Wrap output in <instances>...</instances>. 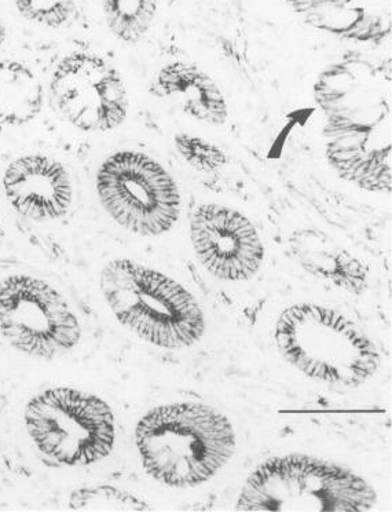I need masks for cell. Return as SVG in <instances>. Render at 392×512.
I'll list each match as a JSON object with an SVG mask.
<instances>
[{
	"instance_id": "15",
	"label": "cell",
	"mask_w": 392,
	"mask_h": 512,
	"mask_svg": "<svg viewBox=\"0 0 392 512\" xmlns=\"http://www.w3.org/2000/svg\"><path fill=\"white\" fill-rule=\"evenodd\" d=\"M43 105L45 89L38 75L24 62L0 61V126H27Z\"/></svg>"
},
{
	"instance_id": "1",
	"label": "cell",
	"mask_w": 392,
	"mask_h": 512,
	"mask_svg": "<svg viewBox=\"0 0 392 512\" xmlns=\"http://www.w3.org/2000/svg\"><path fill=\"white\" fill-rule=\"evenodd\" d=\"M325 116V156L337 177L372 193L392 188L391 89L368 61L329 65L314 84Z\"/></svg>"
},
{
	"instance_id": "7",
	"label": "cell",
	"mask_w": 392,
	"mask_h": 512,
	"mask_svg": "<svg viewBox=\"0 0 392 512\" xmlns=\"http://www.w3.org/2000/svg\"><path fill=\"white\" fill-rule=\"evenodd\" d=\"M95 188L109 217L138 236H161L181 217L177 182L145 153L130 149L113 153L98 168Z\"/></svg>"
},
{
	"instance_id": "9",
	"label": "cell",
	"mask_w": 392,
	"mask_h": 512,
	"mask_svg": "<svg viewBox=\"0 0 392 512\" xmlns=\"http://www.w3.org/2000/svg\"><path fill=\"white\" fill-rule=\"evenodd\" d=\"M57 111L83 133H111L126 122L130 98L119 69L95 53L62 58L50 79Z\"/></svg>"
},
{
	"instance_id": "14",
	"label": "cell",
	"mask_w": 392,
	"mask_h": 512,
	"mask_svg": "<svg viewBox=\"0 0 392 512\" xmlns=\"http://www.w3.org/2000/svg\"><path fill=\"white\" fill-rule=\"evenodd\" d=\"M293 13L307 25L351 42L369 43L386 38L381 18L358 0H287Z\"/></svg>"
},
{
	"instance_id": "12",
	"label": "cell",
	"mask_w": 392,
	"mask_h": 512,
	"mask_svg": "<svg viewBox=\"0 0 392 512\" xmlns=\"http://www.w3.org/2000/svg\"><path fill=\"white\" fill-rule=\"evenodd\" d=\"M152 93L174 102L197 122L223 126L229 105L218 83L194 62L174 61L157 72Z\"/></svg>"
},
{
	"instance_id": "11",
	"label": "cell",
	"mask_w": 392,
	"mask_h": 512,
	"mask_svg": "<svg viewBox=\"0 0 392 512\" xmlns=\"http://www.w3.org/2000/svg\"><path fill=\"white\" fill-rule=\"evenodd\" d=\"M2 186L13 210L31 221H58L72 207L71 175L64 164L53 157H17L6 167Z\"/></svg>"
},
{
	"instance_id": "19",
	"label": "cell",
	"mask_w": 392,
	"mask_h": 512,
	"mask_svg": "<svg viewBox=\"0 0 392 512\" xmlns=\"http://www.w3.org/2000/svg\"><path fill=\"white\" fill-rule=\"evenodd\" d=\"M174 145L178 155L201 173H215L227 164L226 153L199 135L179 133L174 137Z\"/></svg>"
},
{
	"instance_id": "18",
	"label": "cell",
	"mask_w": 392,
	"mask_h": 512,
	"mask_svg": "<svg viewBox=\"0 0 392 512\" xmlns=\"http://www.w3.org/2000/svg\"><path fill=\"white\" fill-rule=\"evenodd\" d=\"M14 5L29 23L47 28L69 27L78 16L75 0H14Z\"/></svg>"
},
{
	"instance_id": "16",
	"label": "cell",
	"mask_w": 392,
	"mask_h": 512,
	"mask_svg": "<svg viewBox=\"0 0 392 512\" xmlns=\"http://www.w3.org/2000/svg\"><path fill=\"white\" fill-rule=\"evenodd\" d=\"M109 31L120 42L137 45L155 23L159 0H102Z\"/></svg>"
},
{
	"instance_id": "2",
	"label": "cell",
	"mask_w": 392,
	"mask_h": 512,
	"mask_svg": "<svg viewBox=\"0 0 392 512\" xmlns=\"http://www.w3.org/2000/svg\"><path fill=\"white\" fill-rule=\"evenodd\" d=\"M135 442L149 477L171 488L210 481L236 451L229 419L200 404L152 409L139 420Z\"/></svg>"
},
{
	"instance_id": "3",
	"label": "cell",
	"mask_w": 392,
	"mask_h": 512,
	"mask_svg": "<svg viewBox=\"0 0 392 512\" xmlns=\"http://www.w3.org/2000/svg\"><path fill=\"white\" fill-rule=\"evenodd\" d=\"M100 287L119 323L150 345L183 349L204 334L199 303L159 270L131 259H113L101 270Z\"/></svg>"
},
{
	"instance_id": "17",
	"label": "cell",
	"mask_w": 392,
	"mask_h": 512,
	"mask_svg": "<svg viewBox=\"0 0 392 512\" xmlns=\"http://www.w3.org/2000/svg\"><path fill=\"white\" fill-rule=\"evenodd\" d=\"M72 511H152L146 501L111 485L83 486L68 500Z\"/></svg>"
},
{
	"instance_id": "6",
	"label": "cell",
	"mask_w": 392,
	"mask_h": 512,
	"mask_svg": "<svg viewBox=\"0 0 392 512\" xmlns=\"http://www.w3.org/2000/svg\"><path fill=\"white\" fill-rule=\"evenodd\" d=\"M25 429L45 462L56 467H86L115 448L116 426L102 398L72 387H50L28 401Z\"/></svg>"
},
{
	"instance_id": "10",
	"label": "cell",
	"mask_w": 392,
	"mask_h": 512,
	"mask_svg": "<svg viewBox=\"0 0 392 512\" xmlns=\"http://www.w3.org/2000/svg\"><path fill=\"white\" fill-rule=\"evenodd\" d=\"M190 240L201 265L219 280H251L265 259L254 223L221 204H203L194 211Z\"/></svg>"
},
{
	"instance_id": "4",
	"label": "cell",
	"mask_w": 392,
	"mask_h": 512,
	"mask_svg": "<svg viewBox=\"0 0 392 512\" xmlns=\"http://www.w3.org/2000/svg\"><path fill=\"white\" fill-rule=\"evenodd\" d=\"M274 339L292 367L329 386L354 389L380 368L375 343L350 318L328 307L302 303L285 309Z\"/></svg>"
},
{
	"instance_id": "13",
	"label": "cell",
	"mask_w": 392,
	"mask_h": 512,
	"mask_svg": "<svg viewBox=\"0 0 392 512\" xmlns=\"http://www.w3.org/2000/svg\"><path fill=\"white\" fill-rule=\"evenodd\" d=\"M288 247L292 258L311 276L348 294L362 295L368 290L369 273L364 263L322 230H295Z\"/></svg>"
},
{
	"instance_id": "5",
	"label": "cell",
	"mask_w": 392,
	"mask_h": 512,
	"mask_svg": "<svg viewBox=\"0 0 392 512\" xmlns=\"http://www.w3.org/2000/svg\"><path fill=\"white\" fill-rule=\"evenodd\" d=\"M375 489L364 478L315 457H273L249 475L237 511L364 512L375 507Z\"/></svg>"
},
{
	"instance_id": "8",
	"label": "cell",
	"mask_w": 392,
	"mask_h": 512,
	"mask_svg": "<svg viewBox=\"0 0 392 512\" xmlns=\"http://www.w3.org/2000/svg\"><path fill=\"white\" fill-rule=\"evenodd\" d=\"M0 335L25 356L51 361L79 345L82 327L57 288L12 274L0 281Z\"/></svg>"
},
{
	"instance_id": "20",
	"label": "cell",
	"mask_w": 392,
	"mask_h": 512,
	"mask_svg": "<svg viewBox=\"0 0 392 512\" xmlns=\"http://www.w3.org/2000/svg\"><path fill=\"white\" fill-rule=\"evenodd\" d=\"M6 38H7L6 25L3 24L2 21H0V47L5 45Z\"/></svg>"
}]
</instances>
